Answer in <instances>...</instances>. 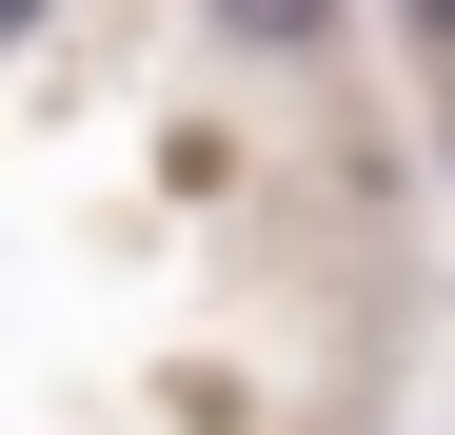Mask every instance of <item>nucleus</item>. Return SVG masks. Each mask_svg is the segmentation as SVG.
Returning <instances> with one entry per match:
<instances>
[{
    "label": "nucleus",
    "mask_w": 455,
    "mask_h": 435,
    "mask_svg": "<svg viewBox=\"0 0 455 435\" xmlns=\"http://www.w3.org/2000/svg\"><path fill=\"white\" fill-rule=\"evenodd\" d=\"M218 40H337V0H198Z\"/></svg>",
    "instance_id": "nucleus-1"
},
{
    "label": "nucleus",
    "mask_w": 455,
    "mask_h": 435,
    "mask_svg": "<svg viewBox=\"0 0 455 435\" xmlns=\"http://www.w3.org/2000/svg\"><path fill=\"white\" fill-rule=\"evenodd\" d=\"M20 20H60V0H0V40H20Z\"/></svg>",
    "instance_id": "nucleus-2"
}]
</instances>
